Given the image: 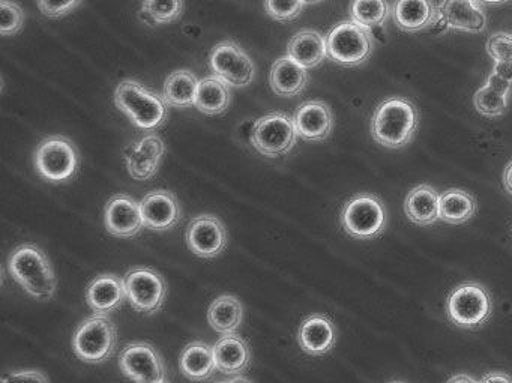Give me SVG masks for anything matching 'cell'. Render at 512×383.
<instances>
[{"instance_id": "bcb514c9", "label": "cell", "mask_w": 512, "mask_h": 383, "mask_svg": "<svg viewBox=\"0 0 512 383\" xmlns=\"http://www.w3.org/2000/svg\"><path fill=\"white\" fill-rule=\"evenodd\" d=\"M509 232H511V236H512V226H511V229H509Z\"/></svg>"}, {"instance_id": "1f68e13d", "label": "cell", "mask_w": 512, "mask_h": 383, "mask_svg": "<svg viewBox=\"0 0 512 383\" xmlns=\"http://www.w3.org/2000/svg\"><path fill=\"white\" fill-rule=\"evenodd\" d=\"M349 13L352 22L371 31L388 22L392 7L388 0H352Z\"/></svg>"}, {"instance_id": "4fadbf2b", "label": "cell", "mask_w": 512, "mask_h": 383, "mask_svg": "<svg viewBox=\"0 0 512 383\" xmlns=\"http://www.w3.org/2000/svg\"><path fill=\"white\" fill-rule=\"evenodd\" d=\"M188 248L203 259H214L226 250L229 235L220 218L211 214L194 217L185 232Z\"/></svg>"}, {"instance_id": "d590c367", "label": "cell", "mask_w": 512, "mask_h": 383, "mask_svg": "<svg viewBox=\"0 0 512 383\" xmlns=\"http://www.w3.org/2000/svg\"><path fill=\"white\" fill-rule=\"evenodd\" d=\"M488 56L496 64H512V35L506 32H497L488 38L487 46Z\"/></svg>"}, {"instance_id": "7c38bea8", "label": "cell", "mask_w": 512, "mask_h": 383, "mask_svg": "<svg viewBox=\"0 0 512 383\" xmlns=\"http://www.w3.org/2000/svg\"><path fill=\"white\" fill-rule=\"evenodd\" d=\"M215 77L235 88H245L253 82L256 67L248 53L235 41H223L212 49L209 58Z\"/></svg>"}, {"instance_id": "7dc6e473", "label": "cell", "mask_w": 512, "mask_h": 383, "mask_svg": "<svg viewBox=\"0 0 512 383\" xmlns=\"http://www.w3.org/2000/svg\"><path fill=\"white\" fill-rule=\"evenodd\" d=\"M166 383H169V382H166Z\"/></svg>"}, {"instance_id": "ab89813d", "label": "cell", "mask_w": 512, "mask_h": 383, "mask_svg": "<svg viewBox=\"0 0 512 383\" xmlns=\"http://www.w3.org/2000/svg\"><path fill=\"white\" fill-rule=\"evenodd\" d=\"M503 188L512 196V160L506 164L505 170H503Z\"/></svg>"}, {"instance_id": "8d00e7d4", "label": "cell", "mask_w": 512, "mask_h": 383, "mask_svg": "<svg viewBox=\"0 0 512 383\" xmlns=\"http://www.w3.org/2000/svg\"><path fill=\"white\" fill-rule=\"evenodd\" d=\"M41 13L50 19H61L73 13L82 0H37Z\"/></svg>"}, {"instance_id": "ee69618b", "label": "cell", "mask_w": 512, "mask_h": 383, "mask_svg": "<svg viewBox=\"0 0 512 383\" xmlns=\"http://www.w3.org/2000/svg\"><path fill=\"white\" fill-rule=\"evenodd\" d=\"M304 2V5H314V4H320V2H323V0H302Z\"/></svg>"}, {"instance_id": "ffe728a7", "label": "cell", "mask_w": 512, "mask_h": 383, "mask_svg": "<svg viewBox=\"0 0 512 383\" xmlns=\"http://www.w3.org/2000/svg\"><path fill=\"white\" fill-rule=\"evenodd\" d=\"M391 17L397 28L407 34L425 31L440 20L434 0H395Z\"/></svg>"}, {"instance_id": "836d02e7", "label": "cell", "mask_w": 512, "mask_h": 383, "mask_svg": "<svg viewBox=\"0 0 512 383\" xmlns=\"http://www.w3.org/2000/svg\"><path fill=\"white\" fill-rule=\"evenodd\" d=\"M25 23V11L13 0L0 2V29L4 37L19 34Z\"/></svg>"}, {"instance_id": "74e56055", "label": "cell", "mask_w": 512, "mask_h": 383, "mask_svg": "<svg viewBox=\"0 0 512 383\" xmlns=\"http://www.w3.org/2000/svg\"><path fill=\"white\" fill-rule=\"evenodd\" d=\"M2 383H50V380L38 370H16L5 373Z\"/></svg>"}, {"instance_id": "7bdbcfd3", "label": "cell", "mask_w": 512, "mask_h": 383, "mask_svg": "<svg viewBox=\"0 0 512 383\" xmlns=\"http://www.w3.org/2000/svg\"><path fill=\"white\" fill-rule=\"evenodd\" d=\"M479 4H485V5H502L506 4V2H509V0H478Z\"/></svg>"}, {"instance_id": "ac0fdd59", "label": "cell", "mask_w": 512, "mask_h": 383, "mask_svg": "<svg viewBox=\"0 0 512 383\" xmlns=\"http://www.w3.org/2000/svg\"><path fill=\"white\" fill-rule=\"evenodd\" d=\"M439 16L454 31L482 34L487 29V14L478 0H442Z\"/></svg>"}, {"instance_id": "7402d4cb", "label": "cell", "mask_w": 512, "mask_h": 383, "mask_svg": "<svg viewBox=\"0 0 512 383\" xmlns=\"http://www.w3.org/2000/svg\"><path fill=\"white\" fill-rule=\"evenodd\" d=\"M335 341H337V329L329 317L323 314H311L301 323L298 343L308 355H326L334 349Z\"/></svg>"}, {"instance_id": "52a82bcc", "label": "cell", "mask_w": 512, "mask_h": 383, "mask_svg": "<svg viewBox=\"0 0 512 383\" xmlns=\"http://www.w3.org/2000/svg\"><path fill=\"white\" fill-rule=\"evenodd\" d=\"M491 311L493 302L487 287L472 281L455 287L446 301L448 319L458 328H479L490 319Z\"/></svg>"}, {"instance_id": "277c9868", "label": "cell", "mask_w": 512, "mask_h": 383, "mask_svg": "<svg viewBox=\"0 0 512 383\" xmlns=\"http://www.w3.org/2000/svg\"><path fill=\"white\" fill-rule=\"evenodd\" d=\"M118 328L107 314H94L80 323L74 332L73 349L77 358L88 364H100L115 353Z\"/></svg>"}, {"instance_id": "44dd1931", "label": "cell", "mask_w": 512, "mask_h": 383, "mask_svg": "<svg viewBox=\"0 0 512 383\" xmlns=\"http://www.w3.org/2000/svg\"><path fill=\"white\" fill-rule=\"evenodd\" d=\"M212 349H214L215 365L220 373L227 376H241L250 368L251 359H253L251 347L241 335H223Z\"/></svg>"}, {"instance_id": "e0dca14e", "label": "cell", "mask_w": 512, "mask_h": 383, "mask_svg": "<svg viewBox=\"0 0 512 383\" xmlns=\"http://www.w3.org/2000/svg\"><path fill=\"white\" fill-rule=\"evenodd\" d=\"M146 229L167 232L182 221V208L178 197L169 190H155L140 202Z\"/></svg>"}, {"instance_id": "83f0119b", "label": "cell", "mask_w": 512, "mask_h": 383, "mask_svg": "<svg viewBox=\"0 0 512 383\" xmlns=\"http://www.w3.org/2000/svg\"><path fill=\"white\" fill-rule=\"evenodd\" d=\"M244 320V307L235 295H221L208 310V322L218 334H236Z\"/></svg>"}, {"instance_id": "3957f363", "label": "cell", "mask_w": 512, "mask_h": 383, "mask_svg": "<svg viewBox=\"0 0 512 383\" xmlns=\"http://www.w3.org/2000/svg\"><path fill=\"white\" fill-rule=\"evenodd\" d=\"M115 106L142 130H157L166 122L169 104L136 80H124L115 91Z\"/></svg>"}, {"instance_id": "f546056e", "label": "cell", "mask_w": 512, "mask_h": 383, "mask_svg": "<svg viewBox=\"0 0 512 383\" xmlns=\"http://www.w3.org/2000/svg\"><path fill=\"white\" fill-rule=\"evenodd\" d=\"M199 83L200 80L191 71H175L164 82L163 98L169 106L187 109L196 103Z\"/></svg>"}, {"instance_id": "6da1fadb", "label": "cell", "mask_w": 512, "mask_h": 383, "mask_svg": "<svg viewBox=\"0 0 512 383\" xmlns=\"http://www.w3.org/2000/svg\"><path fill=\"white\" fill-rule=\"evenodd\" d=\"M8 272L32 298L49 301L55 296L58 281L47 254L34 244L19 245L8 257Z\"/></svg>"}, {"instance_id": "484cf974", "label": "cell", "mask_w": 512, "mask_h": 383, "mask_svg": "<svg viewBox=\"0 0 512 383\" xmlns=\"http://www.w3.org/2000/svg\"><path fill=\"white\" fill-rule=\"evenodd\" d=\"M269 83L278 97H296L307 88L308 73L290 56H284L272 65Z\"/></svg>"}, {"instance_id": "d4e9b609", "label": "cell", "mask_w": 512, "mask_h": 383, "mask_svg": "<svg viewBox=\"0 0 512 383\" xmlns=\"http://www.w3.org/2000/svg\"><path fill=\"white\" fill-rule=\"evenodd\" d=\"M439 193L431 185L413 188L404 200V212L416 226H433L440 220Z\"/></svg>"}, {"instance_id": "603a6c76", "label": "cell", "mask_w": 512, "mask_h": 383, "mask_svg": "<svg viewBox=\"0 0 512 383\" xmlns=\"http://www.w3.org/2000/svg\"><path fill=\"white\" fill-rule=\"evenodd\" d=\"M127 298L125 283L118 275L103 274L95 278L86 290V301L95 314H109L118 310Z\"/></svg>"}, {"instance_id": "8992f818", "label": "cell", "mask_w": 512, "mask_h": 383, "mask_svg": "<svg viewBox=\"0 0 512 383\" xmlns=\"http://www.w3.org/2000/svg\"><path fill=\"white\" fill-rule=\"evenodd\" d=\"M388 224V211L374 194H358L344 205L341 226L344 232L359 241L379 238Z\"/></svg>"}, {"instance_id": "e575fe53", "label": "cell", "mask_w": 512, "mask_h": 383, "mask_svg": "<svg viewBox=\"0 0 512 383\" xmlns=\"http://www.w3.org/2000/svg\"><path fill=\"white\" fill-rule=\"evenodd\" d=\"M304 8L302 0H265V10L277 22H292L298 19Z\"/></svg>"}, {"instance_id": "4dcf8cb0", "label": "cell", "mask_w": 512, "mask_h": 383, "mask_svg": "<svg viewBox=\"0 0 512 383\" xmlns=\"http://www.w3.org/2000/svg\"><path fill=\"white\" fill-rule=\"evenodd\" d=\"M194 106H196L199 112L205 113V115H221L230 106L229 86L215 76L200 80Z\"/></svg>"}, {"instance_id": "8fae6325", "label": "cell", "mask_w": 512, "mask_h": 383, "mask_svg": "<svg viewBox=\"0 0 512 383\" xmlns=\"http://www.w3.org/2000/svg\"><path fill=\"white\" fill-rule=\"evenodd\" d=\"M125 293L131 307L139 313H158L167 298V283L163 275L152 268H134L124 277Z\"/></svg>"}, {"instance_id": "9c48e42d", "label": "cell", "mask_w": 512, "mask_h": 383, "mask_svg": "<svg viewBox=\"0 0 512 383\" xmlns=\"http://www.w3.org/2000/svg\"><path fill=\"white\" fill-rule=\"evenodd\" d=\"M298 139L295 121L286 113L275 112L257 119L251 142L259 154L268 158L283 157L292 151Z\"/></svg>"}, {"instance_id": "d6986e66", "label": "cell", "mask_w": 512, "mask_h": 383, "mask_svg": "<svg viewBox=\"0 0 512 383\" xmlns=\"http://www.w3.org/2000/svg\"><path fill=\"white\" fill-rule=\"evenodd\" d=\"M293 121L298 136L308 142H323L334 130V115L325 101L313 100L301 104Z\"/></svg>"}, {"instance_id": "b9f144b4", "label": "cell", "mask_w": 512, "mask_h": 383, "mask_svg": "<svg viewBox=\"0 0 512 383\" xmlns=\"http://www.w3.org/2000/svg\"><path fill=\"white\" fill-rule=\"evenodd\" d=\"M214 383H253L250 379H247V377L242 376H235L232 377V379H224V380H217V382Z\"/></svg>"}, {"instance_id": "ba28073f", "label": "cell", "mask_w": 512, "mask_h": 383, "mask_svg": "<svg viewBox=\"0 0 512 383\" xmlns=\"http://www.w3.org/2000/svg\"><path fill=\"white\" fill-rule=\"evenodd\" d=\"M35 169L38 175L53 184L70 181L80 166L76 145L65 136H50L35 151Z\"/></svg>"}, {"instance_id": "60d3db41", "label": "cell", "mask_w": 512, "mask_h": 383, "mask_svg": "<svg viewBox=\"0 0 512 383\" xmlns=\"http://www.w3.org/2000/svg\"><path fill=\"white\" fill-rule=\"evenodd\" d=\"M446 383H478L469 374H457V376L451 377Z\"/></svg>"}, {"instance_id": "d6a6232c", "label": "cell", "mask_w": 512, "mask_h": 383, "mask_svg": "<svg viewBox=\"0 0 512 383\" xmlns=\"http://www.w3.org/2000/svg\"><path fill=\"white\" fill-rule=\"evenodd\" d=\"M182 0H143L142 14L152 25H169L181 17Z\"/></svg>"}, {"instance_id": "2e32d148", "label": "cell", "mask_w": 512, "mask_h": 383, "mask_svg": "<svg viewBox=\"0 0 512 383\" xmlns=\"http://www.w3.org/2000/svg\"><path fill=\"white\" fill-rule=\"evenodd\" d=\"M104 223L107 232L116 238H134L145 229L140 203L128 194H116L109 200Z\"/></svg>"}, {"instance_id": "7a4b0ae2", "label": "cell", "mask_w": 512, "mask_h": 383, "mask_svg": "<svg viewBox=\"0 0 512 383\" xmlns=\"http://www.w3.org/2000/svg\"><path fill=\"white\" fill-rule=\"evenodd\" d=\"M419 112L412 101L392 97L379 104L371 119V136L379 145L400 149L409 145L418 131Z\"/></svg>"}, {"instance_id": "5bb4252c", "label": "cell", "mask_w": 512, "mask_h": 383, "mask_svg": "<svg viewBox=\"0 0 512 383\" xmlns=\"http://www.w3.org/2000/svg\"><path fill=\"white\" fill-rule=\"evenodd\" d=\"M512 88V64H494L487 82L476 91L473 104L485 118H499L505 115L509 106V92Z\"/></svg>"}, {"instance_id": "9a60e30c", "label": "cell", "mask_w": 512, "mask_h": 383, "mask_svg": "<svg viewBox=\"0 0 512 383\" xmlns=\"http://www.w3.org/2000/svg\"><path fill=\"white\" fill-rule=\"evenodd\" d=\"M164 154L166 146L163 139L155 133L146 134L125 149V166L131 178L136 181H149L157 175Z\"/></svg>"}, {"instance_id": "30bf717a", "label": "cell", "mask_w": 512, "mask_h": 383, "mask_svg": "<svg viewBox=\"0 0 512 383\" xmlns=\"http://www.w3.org/2000/svg\"><path fill=\"white\" fill-rule=\"evenodd\" d=\"M119 367L136 383L169 382V370L163 356L148 341H133L121 350Z\"/></svg>"}, {"instance_id": "f1b7e54d", "label": "cell", "mask_w": 512, "mask_h": 383, "mask_svg": "<svg viewBox=\"0 0 512 383\" xmlns=\"http://www.w3.org/2000/svg\"><path fill=\"white\" fill-rule=\"evenodd\" d=\"M440 220L448 224L466 223L470 218L475 217L478 211V203L475 197L467 191L451 188L443 191L439 197Z\"/></svg>"}, {"instance_id": "f6af8a7d", "label": "cell", "mask_w": 512, "mask_h": 383, "mask_svg": "<svg viewBox=\"0 0 512 383\" xmlns=\"http://www.w3.org/2000/svg\"><path fill=\"white\" fill-rule=\"evenodd\" d=\"M391 383H404V382H398V380H395V382H391Z\"/></svg>"}, {"instance_id": "f35d334b", "label": "cell", "mask_w": 512, "mask_h": 383, "mask_svg": "<svg viewBox=\"0 0 512 383\" xmlns=\"http://www.w3.org/2000/svg\"><path fill=\"white\" fill-rule=\"evenodd\" d=\"M479 383H512V377L503 371H491V373L485 374Z\"/></svg>"}, {"instance_id": "4316f807", "label": "cell", "mask_w": 512, "mask_h": 383, "mask_svg": "<svg viewBox=\"0 0 512 383\" xmlns=\"http://www.w3.org/2000/svg\"><path fill=\"white\" fill-rule=\"evenodd\" d=\"M179 367L182 374L193 382H205L217 370L214 349L205 341H193L182 350Z\"/></svg>"}, {"instance_id": "cb8c5ba5", "label": "cell", "mask_w": 512, "mask_h": 383, "mask_svg": "<svg viewBox=\"0 0 512 383\" xmlns=\"http://www.w3.org/2000/svg\"><path fill=\"white\" fill-rule=\"evenodd\" d=\"M287 56L305 70L319 67L328 58L326 38L313 29H304L293 35L287 46Z\"/></svg>"}, {"instance_id": "5b68a950", "label": "cell", "mask_w": 512, "mask_h": 383, "mask_svg": "<svg viewBox=\"0 0 512 383\" xmlns=\"http://www.w3.org/2000/svg\"><path fill=\"white\" fill-rule=\"evenodd\" d=\"M328 58L335 64L353 68L367 62L373 55L374 38L370 29L358 23L341 22L326 35Z\"/></svg>"}]
</instances>
